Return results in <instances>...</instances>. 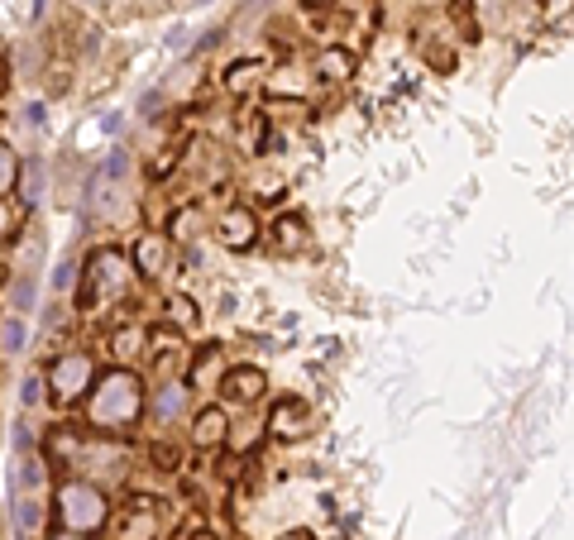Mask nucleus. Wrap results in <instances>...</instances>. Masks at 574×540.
<instances>
[{"label": "nucleus", "instance_id": "1", "mask_svg": "<svg viewBox=\"0 0 574 540\" xmlns=\"http://www.w3.org/2000/svg\"><path fill=\"white\" fill-rule=\"evenodd\" d=\"M139 416H144V383H139V373L111 368L87 402L91 431H111V435L130 431V426H139Z\"/></svg>", "mask_w": 574, "mask_h": 540}, {"label": "nucleus", "instance_id": "2", "mask_svg": "<svg viewBox=\"0 0 574 540\" xmlns=\"http://www.w3.org/2000/svg\"><path fill=\"white\" fill-rule=\"evenodd\" d=\"M111 517V502L106 493L87 483V478H72L58 488V521H63V531H101V521Z\"/></svg>", "mask_w": 574, "mask_h": 540}, {"label": "nucleus", "instance_id": "3", "mask_svg": "<svg viewBox=\"0 0 574 540\" xmlns=\"http://www.w3.org/2000/svg\"><path fill=\"white\" fill-rule=\"evenodd\" d=\"M134 282V268L120 249H96L87 268V302H111V297H125V287Z\"/></svg>", "mask_w": 574, "mask_h": 540}, {"label": "nucleus", "instance_id": "4", "mask_svg": "<svg viewBox=\"0 0 574 540\" xmlns=\"http://www.w3.org/2000/svg\"><path fill=\"white\" fill-rule=\"evenodd\" d=\"M48 383H53V402H77V397L96 383L91 354H63V359L53 364V373H48Z\"/></svg>", "mask_w": 574, "mask_h": 540}, {"label": "nucleus", "instance_id": "5", "mask_svg": "<svg viewBox=\"0 0 574 540\" xmlns=\"http://www.w3.org/2000/svg\"><path fill=\"white\" fill-rule=\"evenodd\" d=\"M311 426H316V411H311L307 397H283L268 416V431L278 440H302V435H311Z\"/></svg>", "mask_w": 574, "mask_h": 540}, {"label": "nucleus", "instance_id": "6", "mask_svg": "<svg viewBox=\"0 0 574 540\" xmlns=\"http://www.w3.org/2000/svg\"><path fill=\"white\" fill-rule=\"evenodd\" d=\"M264 388H268L264 368H225V378H221V392L230 397V402H240V407L259 402Z\"/></svg>", "mask_w": 574, "mask_h": 540}, {"label": "nucleus", "instance_id": "7", "mask_svg": "<svg viewBox=\"0 0 574 540\" xmlns=\"http://www.w3.org/2000/svg\"><path fill=\"white\" fill-rule=\"evenodd\" d=\"M216 235H221L225 249H249L254 235H259V220H254L249 206H230V211L221 216V225H216Z\"/></svg>", "mask_w": 574, "mask_h": 540}, {"label": "nucleus", "instance_id": "8", "mask_svg": "<svg viewBox=\"0 0 574 540\" xmlns=\"http://www.w3.org/2000/svg\"><path fill=\"white\" fill-rule=\"evenodd\" d=\"M187 407H192V392H187V383H173V378H163L154 392V421H182L187 416Z\"/></svg>", "mask_w": 574, "mask_h": 540}, {"label": "nucleus", "instance_id": "9", "mask_svg": "<svg viewBox=\"0 0 574 540\" xmlns=\"http://www.w3.org/2000/svg\"><path fill=\"white\" fill-rule=\"evenodd\" d=\"M154 536H158V507L139 497L130 512L120 517V540H154Z\"/></svg>", "mask_w": 574, "mask_h": 540}, {"label": "nucleus", "instance_id": "10", "mask_svg": "<svg viewBox=\"0 0 574 540\" xmlns=\"http://www.w3.org/2000/svg\"><path fill=\"white\" fill-rule=\"evenodd\" d=\"M163 259H168V239L163 235H144L134 244V268H139V273H149V278L163 273Z\"/></svg>", "mask_w": 574, "mask_h": 540}, {"label": "nucleus", "instance_id": "11", "mask_svg": "<svg viewBox=\"0 0 574 540\" xmlns=\"http://www.w3.org/2000/svg\"><path fill=\"white\" fill-rule=\"evenodd\" d=\"M197 445L201 450H211V445H225V435H230V421H225L216 407H206V411H197Z\"/></svg>", "mask_w": 574, "mask_h": 540}, {"label": "nucleus", "instance_id": "12", "mask_svg": "<svg viewBox=\"0 0 574 540\" xmlns=\"http://www.w3.org/2000/svg\"><path fill=\"white\" fill-rule=\"evenodd\" d=\"M273 244L287 249V254L307 249V220H302V216H283L278 225H273Z\"/></svg>", "mask_w": 574, "mask_h": 540}, {"label": "nucleus", "instance_id": "13", "mask_svg": "<svg viewBox=\"0 0 574 540\" xmlns=\"http://www.w3.org/2000/svg\"><path fill=\"white\" fill-rule=\"evenodd\" d=\"M144 330L139 325H125V330H115V340H111V349H115V359H139L144 354Z\"/></svg>", "mask_w": 574, "mask_h": 540}, {"label": "nucleus", "instance_id": "14", "mask_svg": "<svg viewBox=\"0 0 574 540\" xmlns=\"http://www.w3.org/2000/svg\"><path fill=\"white\" fill-rule=\"evenodd\" d=\"M24 340H29V330H24V321L10 311V316L0 321V354H10V359H15V354L24 349Z\"/></svg>", "mask_w": 574, "mask_h": 540}, {"label": "nucleus", "instance_id": "15", "mask_svg": "<svg viewBox=\"0 0 574 540\" xmlns=\"http://www.w3.org/2000/svg\"><path fill=\"white\" fill-rule=\"evenodd\" d=\"M225 378V368H221V349H206L197 359V368H192V383L197 388H211V383H221Z\"/></svg>", "mask_w": 574, "mask_h": 540}, {"label": "nucleus", "instance_id": "16", "mask_svg": "<svg viewBox=\"0 0 574 540\" xmlns=\"http://www.w3.org/2000/svg\"><path fill=\"white\" fill-rule=\"evenodd\" d=\"M244 421H249V426H235V431L225 435V440H235L240 450H254V445L264 440V426H259V416H244Z\"/></svg>", "mask_w": 574, "mask_h": 540}, {"label": "nucleus", "instance_id": "17", "mask_svg": "<svg viewBox=\"0 0 574 540\" xmlns=\"http://www.w3.org/2000/svg\"><path fill=\"white\" fill-rule=\"evenodd\" d=\"M264 77V63H240L235 72H230V91H244V87H254Z\"/></svg>", "mask_w": 574, "mask_h": 540}, {"label": "nucleus", "instance_id": "18", "mask_svg": "<svg viewBox=\"0 0 574 540\" xmlns=\"http://www.w3.org/2000/svg\"><path fill=\"white\" fill-rule=\"evenodd\" d=\"M15 173H20V168H15V153H10L5 144H0V196L10 192V182H15Z\"/></svg>", "mask_w": 574, "mask_h": 540}, {"label": "nucleus", "instance_id": "19", "mask_svg": "<svg viewBox=\"0 0 574 540\" xmlns=\"http://www.w3.org/2000/svg\"><path fill=\"white\" fill-rule=\"evenodd\" d=\"M53 287H58V292L72 287V263H58V268H53Z\"/></svg>", "mask_w": 574, "mask_h": 540}, {"label": "nucleus", "instance_id": "20", "mask_svg": "<svg viewBox=\"0 0 574 540\" xmlns=\"http://www.w3.org/2000/svg\"><path fill=\"white\" fill-rule=\"evenodd\" d=\"M53 540H91L87 531H63V536H53Z\"/></svg>", "mask_w": 574, "mask_h": 540}, {"label": "nucleus", "instance_id": "21", "mask_svg": "<svg viewBox=\"0 0 574 540\" xmlns=\"http://www.w3.org/2000/svg\"><path fill=\"white\" fill-rule=\"evenodd\" d=\"M287 540H311V536H307V531H292V536H287Z\"/></svg>", "mask_w": 574, "mask_h": 540}]
</instances>
